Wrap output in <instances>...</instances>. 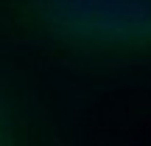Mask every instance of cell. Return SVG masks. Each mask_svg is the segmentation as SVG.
<instances>
[{"mask_svg":"<svg viewBox=\"0 0 151 146\" xmlns=\"http://www.w3.org/2000/svg\"><path fill=\"white\" fill-rule=\"evenodd\" d=\"M0 48L50 79L151 81V0H0Z\"/></svg>","mask_w":151,"mask_h":146,"instance_id":"6da1fadb","label":"cell"},{"mask_svg":"<svg viewBox=\"0 0 151 146\" xmlns=\"http://www.w3.org/2000/svg\"><path fill=\"white\" fill-rule=\"evenodd\" d=\"M0 146H81L56 79L0 48Z\"/></svg>","mask_w":151,"mask_h":146,"instance_id":"7a4b0ae2","label":"cell"}]
</instances>
